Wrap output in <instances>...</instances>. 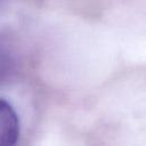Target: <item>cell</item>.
<instances>
[{
  "label": "cell",
  "instance_id": "obj_2",
  "mask_svg": "<svg viewBox=\"0 0 146 146\" xmlns=\"http://www.w3.org/2000/svg\"><path fill=\"white\" fill-rule=\"evenodd\" d=\"M8 43L3 38H0V79L3 78L13 67V55Z\"/></svg>",
  "mask_w": 146,
  "mask_h": 146
},
{
  "label": "cell",
  "instance_id": "obj_1",
  "mask_svg": "<svg viewBox=\"0 0 146 146\" xmlns=\"http://www.w3.org/2000/svg\"><path fill=\"white\" fill-rule=\"evenodd\" d=\"M19 137V119L13 106L0 98V146L15 145Z\"/></svg>",
  "mask_w": 146,
  "mask_h": 146
}]
</instances>
